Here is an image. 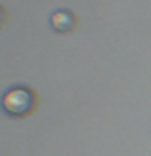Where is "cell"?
I'll use <instances>...</instances> for the list:
<instances>
[{
	"mask_svg": "<svg viewBox=\"0 0 151 156\" xmlns=\"http://www.w3.org/2000/svg\"><path fill=\"white\" fill-rule=\"evenodd\" d=\"M3 18H5V12H3V8L0 7V24H2V21H3Z\"/></svg>",
	"mask_w": 151,
	"mask_h": 156,
	"instance_id": "3",
	"label": "cell"
},
{
	"mask_svg": "<svg viewBox=\"0 0 151 156\" xmlns=\"http://www.w3.org/2000/svg\"><path fill=\"white\" fill-rule=\"evenodd\" d=\"M36 104L34 93L26 86H13L2 96V109L10 117H24Z\"/></svg>",
	"mask_w": 151,
	"mask_h": 156,
	"instance_id": "1",
	"label": "cell"
},
{
	"mask_svg": "<svg viewBox=\"0 0 151 156\" xmlns=\"http://www.w3.org/2000/svg\"><path fill=\"white\" fill-rule=\"evenodd\" d=\"M76 20L68 10H57L51 15V26L57 33H68L75 28Z\"/></svg>",
	"mask_w": 151,
	"mask_h": 156,
	"instance_id": "2",
	"label": "cell"
}]
</instances>
